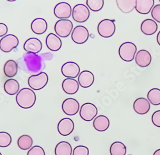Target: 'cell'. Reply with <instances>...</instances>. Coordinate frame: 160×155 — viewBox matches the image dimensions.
Listing matches in <instances>:
<instances>
[{"label": "cell", "instance_id": "5bb4252c", "mask_svg": "<svg viewBox=\"0 0 160 155\" xmlns=\"http://www.w3.org/2000/svg\"><path fill=\"white\" fill-rule=\"evenodd\" d=\"M23 48L27 53L37 54L42 50V44L38 38L32 37L25 41Z\"/></svg>", "mask_w": 160, "mask_h": 155}, {"label": "cell", "instance_id": "d6a6232c", "mask_svg": "<svg viewBox=\"0 0 160 155\" xmlns=\"http://www.w3.org/2000/svg\"><path fill=\"white\" fill-rule=\"evenodd\" d=\"M72 155H89V149L84 146H78L73 149Z\"/></svg>", "mask_w": 160, "mask_h": 155}, {"label": "cell", "instance_id": "d590c367", "mask_svg": "<svg viewBox=\"0 0 160 155\" xmlns=\"http://www.w3.org/2000/svg\"><path fill=\"white\" fill-rule=\"evenodd\" d=\"M151 119L152 124L155 126L160 128V110H157L153 113Z\"/></svg>", "mask_w": 160, "mask_h": 155}, {"label": "cell", "instance_id": "7a4b0ae2", "mask_svg": "<svg viewBox=\"0 0 160 155\" xmlns=\"http://www.w3.org/2000/svg\"><path fill=\"white\" fill-rule=\"evenodd\" d=\"M137 51V48L134 43L126 42L122 43L119 47L118 55L122 60L129 62L135 59Z\"/></svg>", "mask_w": 160, "mask_h": 155}, {"label": "cell", "instance_id": "4dcf8cb0", "mask_svg": "<svg viewBox=\"0 0 160 155\" xmlns=\"http://www.w3.org/2000/svg\"><path fill=\"white\" fill-rule=\"evenodd\" d=\"M104 3L103 0H87L86 2L88 8L93 12L100 11L104 6Z\"/></svg>", "mask_w": 160, "mask_h": 155}, {"label": "cell", "instance_id": "ba28073f", "mask_svg": "<svg viewBox=\"0 0 160 155\" xmlns=\"http://www.w3.org/2000/svg\"><path fill=\"white\" fill-rule=\"evenodd\" d=\"M98 110L96 105L91 102H86L81 107L79 115L83 120L90 122L96 118Z\"/></svg>", "mask_w": 160, "mask_h": 155}, {"label": "cell", "instance_id": "5b68a950", "mask_svg": "<svg viewBox=\"0 0 160 155\" xmlns=\"http://www.w3.org/2000/svg\"><path fill=\"white\" fill-rule=\"evenodd\" d=\"M73 30V24L69 19H60L55 24V32L60 37L66 38L70 35Z\"/></svg>", "mask_w": 160, "mask_h": 155}, {"label": "cell", "instance_id": "1f68e13d", "mask_svg": "<svg viewBox=\"0 0 160 155\" xmlns=\"http://www.w3.org/2000/svg\"><path fill=\"white\" fill-rule=\"evenodd\" d=\"M12 137L11 135L5 132H0V147L7 148L12 143Z\"/></svg>", "mask_w": 160, "mask_h": 155}, {"label": "cell", "instance_id": "44dd1931", "mask_svg": "<svg viewBox=\"0 0 160 155\" xmlns=\"http://www.w3.org/2000/svg\"><path fill=\"white\" fill-rule=\"evenodd\" d=\"M140 29L142 32L146 35H152L158 30L157 22L153 19H145L141 24Z\"/></svg>", "mask_w": 160, "mask_h": 155}, {"label": "cell", "instance_id": "484cf974", "mask_svg": "<svg viewBox=\"0 0 160 155\" xmlns=\"http://www.w3.org/2000/svg\"><path fill=\"white\" fill-rule=\"evenodd\" d=\"M18 71V65L14 60H8L4 65L3 72L5 75L8 78L14 77Z\"/></svg>", "mask_w": 160, "mask_h": 155}, {"label": "cell", "instance_id": "6da1fadb", "mask_svg": "<svg viewBox=\"0 0 160 155\" xmlns=\"http://www.w3.org/2000/svg\"><path fill=\"white\" fill-rule=\"evenodd\" d=\"M37 97L33 90L29 88H23L17 94V104L23 109H29L33 107Z\"/></svg>", "mask_w": 160, "mask_h": 155}, {"label": "cell", "instance_id": "836d02e7", "mask_svg": "<svg viewBox=\"0 0 160 155\" xmlns=\"http://www.w3.org/2000/svg\"><path fill=\"white\" fill-rule=\"evenodd\" d=\"M27 155H46L44 149L39 146L32 147L28 152Z\"/></svg>", "mask_w": 160, "mask_h": 155}, {"label": "cell", "instance_id": "9a60e30c", "mask_svg": "<svg viewBox=\"0 0 160 155\" xmlns=\"http://www.w3.org/2000/svg\"><path fill=\"white\" fill-rule=\"evenodd\" d=\"M135 62L140 68L148 67L152 61V57L148 51L141 49L138 51L135 57Z\"/></svg>", "mask_w": 160, "mask_h": 155}, {"label": "cell", "instance_id": "277c9868", "mask_svg": "<svg viewBox=\"0 0 160 155\" xmlns=\"http://www.w3.org/2000/svg\"><path fill=\"white\" fill-rule=\"evenodd\" d=\"M116 30L115 24L113 20L105 19L101 21L98 25V32L103 38L112 37Z\"/></svg>", "mask_w": 160, "mask_h": 155}, {"label": "cell", "instance_id": "ac0fdd59", "mask_svg": "<svg viewBox=\"0 0 160 155\" xmlns=\"http://www.w3.org/2000/svg\"><path fill=\"white\" fill-rule=\"evenodd\" d=\"M78 83L83 88L91 87L95 80L94 74L89 71H83L80 72L78 76Z\"/></svg>", "mask_w": 160, "mask_h": 155}, {"label": "cell", "instance_id": "9c48e42d", "mask_svg": "<svg viewBox=\"0 0 160 155\" xmlns=\"http://www.w3.org/2000/svg\"><path fill=\"white\" fill-rule=\"evenodd\" d=\"M89 38V32L87 28L83 26L79 25L76 27L72 33L71 38L73 42L78 44L85 43Z\"/></svg>", "mask_w": 160, "mask_h": 155}, {"label": "cell", "instance_id": "4fadbf2b", "mask_svg": "<svg viewBox=\"0 0 160 155\" xmlns=\"http://www.w3.org/2000/svg\"><path fill=\"white\" fill-rule=\"evenodd\" d=\"M57 130L58 133L62 136H68L71 135L74 130V123L69 118H63L61 119L58 125Z\"/></svg>", "mask_w": 160, "mask_h": 155}, {"label": "cell", "instance_id": "e0dca14e", "mask_svg": "<svg viewBox=\"0 0 160 155\" xmlns=\"http://www.w3.org/2000/svg\"><path fill=\"white\" fill-rule=\"evenodd\" d=\"M46 44L49 50L52 51H58L62 48V42L58 35L51 33L46 37Z\"/></svg>", "mask_w": 160, "mask_h": 155}, {"label": "cell", "instance_id": "83f0119b", "mask_svg": "<svg viewBox=\"0 0 160 155\" xmlns=\"http://www.w3.org/2000/svg\"><path fill=\"white\" fill-rule=\"evenodd\" d=\"M33 141L32 138L28 135H21L18 140V146L19 149L26 151L32 148Z\"/></svg>", "mask_w": 160, "mask_h": 155}, {"label": "cell", "instance_id": "2e32d148", "mask_svg": "<svg viewBox=\"0 0 160 155\" xmlns=\"http://www.w3.org/2000/svg\"><path fill=\"white\" fill-rule=\"evenodd\" d=\"M133 109L139 115H145L149 112L151 103L145 98H139L133 102Z\"/></svg>", "mask_w": 160, "mask_h": 155}, {"label": "cell", "instance_id": "ffe728a7", "mask_svg": "<svg viewBox=\"0 0 160 155\" xmlns=\"http://www.w3.org/2000/svg\"><path fill=\"white\" fill-rule=\"evenodd\" d=\"M63 91L69 95L75 94L79 90L78 82L74 78H66L62 84Z\"/></svg>", "mask_w": 160, "mask_h": 155}, {"label": "cell", "instance_id": "d4e9b609", "mask_svg": "<svg viewBox=\"0 0 160 155\" xmlns=\"http://www.w3.org/2000/svg\"><path fill=\"white\" fill-rule=\"evenodd\" d=\"M5 92L10 96L15 95L19 91L20 85L19 82L15 79H8L4 83Z\"/></svg>", "mask_w": 160, "mask_h": 155}, {"label": "cell", "instance_id": "d6986e66", "mask_svg": "<svg viewBox=\"0 0 160 155\" xmlns=\"http://www.w3.org/2000/svg\"><path fill=\"white\" fill-rule=\"evenodd\" d=\"M154 5V0H136L135 9L139 14L146 15L152 10Z\"/></svg>", "mask_w": 160, "mask_h": 155}, {"label": "cell", "instance_id": "f546056e", "mask_svg": "<svg viewBox=\"0 0 160 155\" xmlns=\"http://www.w3.org/2000/svg\"><path fill=\"white\" fill-rule=\"evenodd\" d=\"M148 99L151 105L158 106L160 105V89L154 88L148 93Z\"/></svg>", "mask_w": 160, "mask_h": 155}, {"label": "cell", "instance_id": "f35d334b", "mask_svg": "<svg viewBox=\"0 0 160 155\" xmlns=\"http://www.w3.org/2000/svg\"><path fill=\"white\" fill-rule=\"evenodd\" d=\"M153 155H160V149H158L156 151H155Z\"/></svg>", "mask_w": 160, "mask_h": 155}, {"label": "cell", "instance_id": "7402d4cb", "mask_svg": "<svg viewBox=\"0 0 160 155\" xmlns=\"http://www.w3.org/2000/svg\"><path fill=\"white\" fill-rule=\"evenodd\" d=\"M110 122L109 119L105 115H99L96 117L94 122H93V126H94L96 130L103 132L108 130L109 128Z\"/></svg>", "mask_w": 160, "mask_h": 155}, {"label": "cell", "instance_id": "4316f807", "mask_svg": "<svg viewBox=\"0 0 160 155\" xmlns=\"http://www.w3.org/2000/svg\"><path fill=\"white\" fill-rule=\"evenodd\" d=\"M55 155H72V148L71 145L66 141H62L58 143L55 149Z\"/></svg>", "mask_w": 160, "mask_h": 155}, {"label": "cell", "instance_id": "74e56055", "mask_svg": "<svg viewBox=\"0 0 160 155\" xmlns=\"http://www.w3.org/2000/svg\"><path fill=\"white\" fill-rule=\"evenodd\" d=\"M156 40H157V42L158 44L160 46V31L159 32V33H158L157 35V37H156Z\"/></svg>", "mask_w": 160, "mask_h": 155}, {"label": "cell", "instance_id": "52a82bcc", "mask_svg": "<svg viewBox=\"0 0 160 155\" xmlns=\"http://www.w3.org/2000/svg\"><path fill=\"white\" fill-rule=\"evenodd\" d=\"M19 43V39L16 35L8 34L0 39V49L3 52L8 53L16 48L18 46Z\"/></svg>", "mask_w": 160, "mask_h": 155}, {"label": "cell", "instance_id": "3957f363", "mask_svg": "<svg viewBox=\"0 0 160 155\" xmlns=\"http://www.w3.org/2000/svg\"><path fill=\"white\" fill-rule=\"evenodd\" d=\"M49 77L44 72L32 75L28 80V84L33 90H39L44 88L48 84Z\"/></svg>", "mask_w": 160, "mask_h": 155}, {"label": "cell", "instance_id": "60d3db41", "mask_svg": "<svg viewBox=\"0 0 160 155\" xmlns=\"http://www.w3.org/2000/svg\"><path fill=\"white\" fill-rule=\"evenodd\" d=\"M128 155H132V154H128Z\"/></svg>", "mask_w": 160, "mask_h": 155}, {"label": "cell", "instance_id": "ab89813d", "mask_svg": "<svg viewBox=\"0 0 160 155\" xmlns=\"http://www.w3.org/2000/svg\"><path fill=\"white\" fill-rule=\"evenodd\" d=\"M0 155H2V154L1 152H0Z\"/></svg>", "mask_w": 160, "mask_h": 155}, {"label": "cell", "instance_id": "e575fe53", "mask_svg": "<svg viewBox=\"0 0 160 155\" xmlns=\"http://www.w3.org/2000/svg\"><path fill=\"white\" fill-rule=\"evenodd\" d=\"M151 16L154 21L160 23V5H155L151 10Z\"/></svg>", "mask_w": 160, "mask_h": 155}, {"label": "cell", "instance_id": "f1b7e54d", "mask_svg": "<svg viewBox=\"0 0 160 155\" xmlns=\"http://www.w3.org/2000/svg\"><path fill=\"white\" fill-rule=\"evenodd\" d=\"M127 152L126 146L121 142H115L110 148L111 155H126Z\"/></svg>", "mask_w": 160, "mask_h": 155}, {"label": "cell", "instance_id": "8fae6325", "mask_svg": "<svg viewBox=\"0 0 160 155\" xmlns=\"http://www.w3.org/2000/svg\"><path fill=\"white\" fill-rule=\"evenodd\" d=\"M72 8L67 2H60L54 8L55 16L60 19H67L72 15Z\"/></svg>", "mask_w": 160, "mask_h": 155}, {"label": "cell", "instance_id": "603a6c76", "mask_svg": "<svg viewBox=\"0 0 160 155\" xmlns=\"http://www.w3.org/2000/svg\"><path fill=\"white\" fill-rule=\"evenodd\" d=\"M31 29L34 33L42 35L48 29V23L44 19L41 18L35 19L31 23Z\"/></svg>", "mask_w": 160, "mask_h": 155}, {"label": "cell", "instance_id": "7c38bea8", "mask_svg": "<svg viewBox=\"0 0 160 155\" xmlns=\"http://www.w3.org/2000/svg\"><path fill=\"white\" fill-rule=\"evenodd\" d=\"M62 108L65 114L72 116L78 113L79 110V103L74 98H68L63 101Z\"/></svg>", "mask_w": 160, "mask_h": 155}, {"label": "cell", "instance_id": "cb8c5ba5", "mask_svg": "<svg viewBox=\"0 0 160 155\" xmlns=\"http://www.w3.org/2000/svg\"><path fill=\"white\" fill-rule=\"evenodd\" d=\"M118 9L124 14H129L135 8L136 0H117Z\"/></svg>", "mask_w": 160, "mask_h": 155}, {"label": "cell", "instance_id": "8992f818", "mask_svg": "<svg viewBox=\"0 0 160 155\" xmlns=\"http://www.w3.org/2000/svg\"><path fill=\"white\" fill-rule=\"evenodd\" d=\"M89 8L83 4H78L75 5L72 11V17L73 19L79 23L86 22L90 17Z\"/></svg>", "mask_w": 160, "mask_h": 155}, {"label": "cell", "instance_id": "b9f144b4", "mask_svg": "<svg viewBox=\"0 0 160 155\" xmlns=\"http://www.w3.org/2000/svg\"><path fill=\"white\" fill-rule=\"evenodd\" d=\"M159 2H160V0H159Z\"/></svg>", "mask_w": 160, "mask_h": 155}, {"label": "cell", "instance_id": "30bf717a", "mask_svg": "<svg viewBox=\"0 0 160 155\" xmlns=\"http://www.w3.org/2000/svg\"><path fill=\"white\" fill-rule=\"evenodd\" d=\"M61 72L67 78H76L80 74V68L74 62H68L63 64Z\"/></svg>", "mask_w": 160, "mask_h": 155}, {"label": "cell", "instance_id": "8d00e7d4", "mask_svg": "<svg viewBox=\"0 0 160 155\" xmlns=\"http://www.w3.org/2000/svg\"><path fill=\"white\" fill-rule=\"evenodd\" d=\"M8 32L7 26L3 22L0 23V37H3L6 36Z\"/></svg>", "mask_w": 160, "mask_h": 155}]
</instances>
